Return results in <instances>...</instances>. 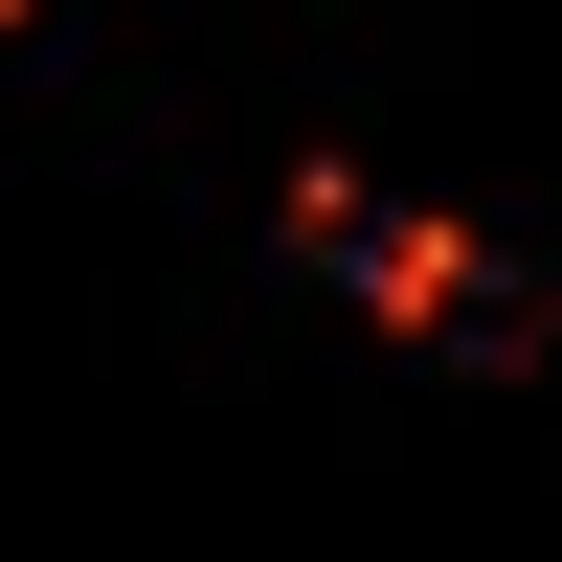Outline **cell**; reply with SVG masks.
I'll return each instance as SVG.
<instances>
[{
  "instance_id": "1",
  "label": "cell",
  "mask_w": 562,
  "mask_h": 562,
  "mask_svg": "<svg viewBox=\"0 0 562 562\" xmlns=\"http://www.w3.org/2000/svg\"><path fill=\"white\" fill-rule=\"evenodd\" d=\"M0 23H23V0H0Z\"/></svg>"
}]
</instances>
